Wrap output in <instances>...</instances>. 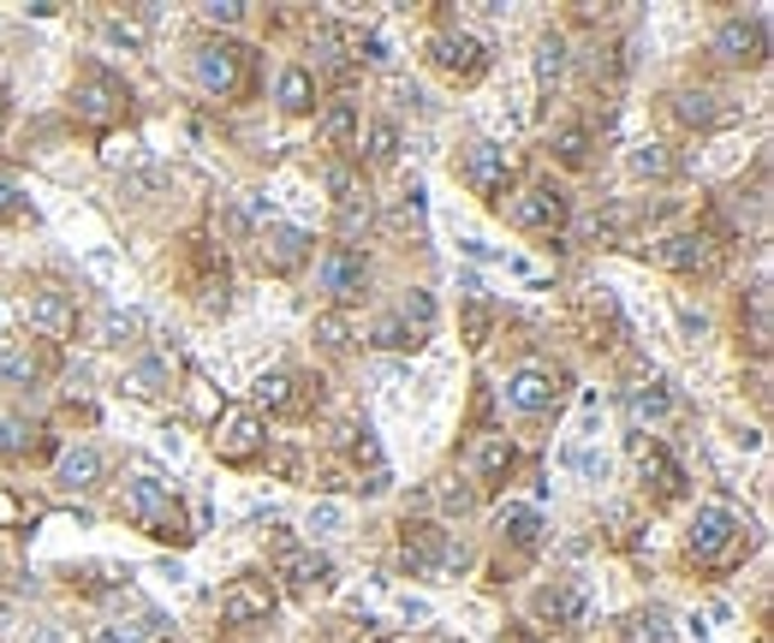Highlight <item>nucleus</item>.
Wrapping results in <instances>:
<instances>
[{
    "instance_id": "obj_7",
    "label": "nucleus",
    "mask_w": 774,
    "mask_h": 643,
    "mask_svg": "<svg viewBox=\"0 0 774 643\" xmlns=\"http://www.w3.org/2000/svg\"><path fill=\"white\" fill-rule=\"evenodd\" d=\"M316 281H322V292H329V299L352 304V299H364V286H370V269H364V256H357V251L334 245V251L316 263Z\"/></svg>"
},
{
    "instance_id": "obj_20",
    "label": "nucleus",
    "mask_w": 774,
    "mask_h": 643,
    "mask_svg": "<svg viewBox=\"0 0 774 643\" xmlns=\"http://www.w3.org/2000/svg\"><path fill=\"white\" fill-rule=\"evenodd\" d=\"M310 256V233L304 227H263V263L268 269H281V274H292Z\"/></svg>"
},
{
    "instance_id": "obj_42",
    "label": "nucleus",
    "mask_w": 774,
    "mask_h": 643,
    "mask_svg": "<svg viewBox=\"0 0 774 643\" xmlns=\"http://www.w3.org/2000/svg\"><path fill=\"white\" fill-rule=\"evenodd\" d=\"M638 637L644 643H674V620H667L662 607H649V614L638 620Z\"/></svg>"
},
{
    "instance_id": "obj_41",
    "label": "nucleus",
    "mask_w": 774,
    "mask_h": 643,
    "mask_svg": "<svg viewBox=\"0 0 774 643\" xmlns=\"http://www.w3.org/2000/svg\"><path fill=\"white\" fill-rule=\"evenodd\" d=\"M555 149H560V162H584V155H590V131H584V126H566L560 137H555Z\"/></svg>"
},
{
    "instance_id": "obj_45",
    "label": "nucleus",
    "mask_w": 774,
    "mask_h": 643,
    "mask_svg": "<svg viewBox=\"0 0 774 643\" xmlns=\"http://www.w3.org/2000/svg\"><path fill=\"white\" fill-rule=\"evenodd\" d=\"M0 215H25V191L12 173H0Z\"/></svg>"
},
{
    "instance_id": "obj_16",
    "label": "nucleus",
    "mask_w": 774,
    "mask_h": 643,
    "mask_svg": "<svg viewBox=\"0 0 774 643\" xmlns=\"http://www.w3.org/2000/svg\"><path fill=\"white\" fill-rule=\"evenodd\" d=\"M429 60H435L441 72H453V78H471L477 66H483V42L464 37V30H441V37L429 42Z\"/></svg>"
},
{
    "instance_id": "obj_46",
    "label": "nucleus",
    "mask_w": 774,
    "mask_h": 643,
    "mask_svg": "<svg viewBox=\"0 0 774 643\" xmlns=\"http://www.w3.org/2000/svg\"><path fill=\"white\" fill-rule=\"evenodd\" d=\"M203 19H209V25H238V19H245V7H238V0H215V7H203Z\"/></svg>"
},
{
    "instance_id": "obj_18",
    "label": "nucleus",
    "mask_w": 774,
    "mask_h": 643,
    "mask_svg": "<svg viewBox=\"0 0 774 643\" xmlns=\"http://www.w3.org/2000/svg\"><path fill=\"white\" fill-rule=\"evenodd\" d=\"M119 388L137 393V399H161L167 388H174V363H167L161 352H144V358H131V363H126Z\"/></svg>"
},
{
    "instance_id": "obj_40",
    "label": "nucleus",
    "mask_w": 774,
    "mask_h": 643,
    "mask_svg": "<svg viewBox=\"0 0 774 643\" xmlns=\"http://www.w3.org/2000/svg\"><path fill=\"white\" fill-rule=\"evenodd\" d=\"M370 340L382 345V352H411V334L400 328V316H382V322L370 328Z\"/></svg>"
},
{
    "instance_id": "obj_13",
    "label": "nucleus",
    "mask_w": 774,
    "mask_h": 643,
    "mask_svg": "<svg viewBox=\"0 0 774 643\" xmlns=\"http://www.w3.org/2000/svg\"><path fill=\"white\" fill-rule=\"evenodd\" d=\"M507 406L525 411V417H542L548 406H555V376L537 370V363H525V370L507 376Z\"/></svg>"
},
{
    "instance_id": "obj_24",
    "label": "nucleus",
    "mask_w": 774,
    "mask_h": 643,
    "mask_svg": "<svg viewBox=\"0 0 774 643\" xmlns=\"http://www.w3.org/2000/svg\"><path fill=\"white\" fill-rule=\"evenodd\" d=\"M501 530H507V543L512 548H542V513L537 507H525V500H507L501 507Z\"/></svg>"
},
{
    "instance_id": "obj_35",
    "label": "nucleus",
    "mask_w": 774,
    "mask_h": 643,
    "mask_svg": "<svg viewBox=\"0 0 774 643\" xmlns=\"http://www.w3.org/2000/svg\"><path fill=\"white\" fill-rule=\"evenodd\" d=\"M310 48H316V60H322V66H346V30H340L334 19H322V25H316Z\"/></svg>"
},
{
    "instance_id": "obj_51",
    "label": "nucleus",
    "mask_w": 774,
    "mask_h": 643,
    "mask_svg": "<svg viewBox=\"0 0 774 643\" xmlns=\"http://www.w3.org/2000/svg\"><path fill=\"white\" fill-rule=\"evenodd\" d=\"M90 643H126V637H119V625H96Z\"/></svg>"
},
{
    "instance_id": "obj_38",
    "label": "nucleus",
    "mask_w": 774,
    "mask_h": 643,
    "mask_svg": "<svg viewBox=\"0 0 774 643\" xmlns=\"http://www.w3.org/2000/svg\"><path fill=\"white\" fill-rule=\"evenodd\" d=\"M370 197H352V203H340V238H346V251H352V238L357 233H370Z\"/></svg>"
},
{
    "instance_id": "obj_25",
    "label": "nucleus",
    "mask_w": 774,
    "mask_h": 643,
    "mask_svg": "<svg viewBox=\"0 0 774 643\" xmlns=\"http://www.w3.org/2000/svg\"><path fill=\"white\" fill-rule=\"evenodd\" d=\"M274 101H281L286 114L316 108V72H310V66H286V72L274 78Z\"/></svg>"
},
{
    "instance_id": "obj_3",
    "label": "nucleus",
    "mask_w": 774,
    "mask_h": 643,
    "mask_svg": "<svg viewBox=\"0 0 774 643\" xmlns=\"http://www.w3.org/2000/svg\"><path fill=\"white\" fill-rule=\"evenodd\" d=\"M738 536H745V518H738L733 507H721V500L697 507V518H692V554H697L703 566L727 561V554L738 548Z\"/></svg>"
},
{
    "instance_id": "obj_12",
    "label": "nucleus",
    "mask_w": 774,
    "mask_h": 643,
    "mask_svg": "<svg viewBox=\"0 0 774 643\" xmlns=\"http://www.w3.org/2000/svg\"><path fill=\"white\" fill-rule=\"evenodd\" d=\"M763 48H768V19H727L715 30V55L721 60H763Z\"/></svg>"
},
{
    "instance_id": "obj_10",
    "label": "nucleus",
    "mask_w": 774,
    "mask_h": 643,
    "mask_svg": "<svg viewBox=\"0 0 774 643\" xmlns=\"http://www.w3.org/2000/svg\"><path fill=\"white\" fill-rule=\"evenodd\" d=\"M464 179H471L477 197H507V179H512V155L507 144H471V155H464Z\"/></svg>"
},
{
    "instance_id": "obj_36",
    "label": "nucleus",
    "mask_w": 774,
    "mask_h": 643,
    "mask_svg": "<svg viewBox=\"0 0 774 643\" xmlns=\"http://www.w3.org/2000/svg\"><path fill=\"white\" fill-rule=\"evenodd\" d=\"M322 137H329V144H352L357 137V108L352 101H334V108L322 114Z\"/></svg>"
},
{
    "instance_id": "obj_47",
    "label": "nucleus",
    "mask_w": 774,
    "mask_h": 643,
    "mask_svg": "<svg viewBox=\"0 0 774 643\" xmlns=\"http://www.w3.org/2000/svg\"><path fill=\"white\" fill-rule=\"evenodd\" d=\"M679 328H685L692 340H703V334H709V316H703V310H692V304H679Z\"/></svg>"
},
{
    "instance_id": "obj_29",
    "label": "nucleus",
    "mask_w": 774,
    "mask_h": 643,
    "mask_svg": "<svg viewBox=\"0 0 774 643\" xmlns=\"http://www.w3.org/2000/svg\"><path fill=\"white\" fill-rule=\"evenodd\" d=\"M304 530H310V543H334V536H346V507H340V500H310Z\"/></svg>"
},
{
    "instance_id": "obj_31",
    "label": "nucleus",
    "mask_w": 774,
    "mask_h": 643,
    "mask_svg": "<svg viewBox=\"0 0 774 643\" xmlns=\"http://www.w3.org/2000/svg\"><path fill=\"white\" fill-rule=\"evenodd\" d=\"M530 72H537L542 90H555V84L566 78V37H542L537 42V60H530Z\"/></svg>"
},
{
    "instance_id": "obj_1",
    "label": "nucleus",
    "mask_w": 774,
    "mask_h": 643,
    "mask_svg": "<svg viewBox=\"0 0 774 643\" xmlns=\"http://www.w3.org/2000/svg\"><path fill=\"white\" fill-rule=\"evenodd\" d=\"M119 507H126V518L137 530L161 536V543H185V536H197L192 525H185V507L174 500V489L155 477H126V489H119Z\"/></svg>"
},
{
    "instance_id": "obj_19",
    "label": "nucleus",
    "mask_w": 774,
    "mask_h": 643,
    "mask_svg": "<svg viewBox=\"0 0 774 643\" xmlns=\"http://www.w3.org/2000/svg\"><path fill=\"white\" fill-rule=\"evenodd\" d=\"M656 263L674 269V274H697L709 263V238L703 233H667V238H656Z\"/></svg>"
},
{
    "instance_id": "obj_30",
    "label": "nucleus",
    "mask_w": 774,
    "mask_h": 643,
    "mask_svg": "<svg viewBox=\"0 0 774 643\" xmlns=\"http://www.w3.org/2000/svg\"><path fill=\"white\" fill-rule=\"evenodd\" d=\"M96 334H101V345H137L144 340V310H108Z\"/></svg>"
},
{
    "instance_id": "obj_44",
    "label": "nucleus",
    "mask_w": 774,
    "mask_h": 643,
    "mask_svg": "<svg viewBox=\"0 0 774 643\" xmlns=\"http://www.w3.org/2000/svg\"><path fill=\"white\" fill-rule=\"evenodd\" d=\"M316 340L329 345V352H340V345L352 340V334H346V316H334V310H329V316H316Z\"/></svg>"
},
{
    "instance_id": "obj_11",
    "label": "nucleus",
    "mask_w": 774,
    "mask_h": 643,
    "mask_svg": "<svg viewBox=\"0 0 774 643\" xmlns=\"http://www.w3.org/2000/svg\"><path fill=\"white\" fill-rule=\"evenodd\" d=\"M584 614H590V590H584V578H555L548 590H537V620L578 625Z\"/></svg>"
},
{
    "instance_id": "obj_6",
    "label": "nucleus",
    "mask_w": 774,
    "mask_h": 643,
    "mask_svg": "<svg viewBox=\"0 0 774 643\" xmlns=\"http://www.w3.org/2000/svg\"><path fill=\"white\" fill-rule=\"evenodd\" d=\"M238 66H245V48H233V42H203L197 55H192V78H197L209 96H233V90H238Z\"/></svg>"
},
{
    "instance_id": "obj_43",
    "label": "nucleus",
    "mask_w": 774,
    "mask_h": 643,
    "mask_svg": "<svg viewBox=\"0 0 774 643\" xmlns=\"http://www.w3.org/2000/svg\"><path fill=\"white\" fill-rule=\"evenodd\" d=\"M477 507V489H464V483H447L441 489V513H453V518H464Z\"/></svg>"
},
{
    "instance_id": "obj_39",
    "label": "nucleus",
    "mask_w": 774,
    "mask_h": 643,
    "mask_svg": "<svg viewBox=\"0 0 774 643\" xmlns=\"http://www.w3.org/2000/svg\"><path fill=\"white\" fill-rule=\"evenodd\" d=\"M119 191H126V197H155V191H167V167H137L119 179Z\"/></svg>"
},
{
    "instance_id": "obj_14",
    "label": "nucleus",
    "mask_w": 774,
    "mask_h": 643,
    "mask_svg": "<svg viewBox=\"0 0 774 643\" xmlns=\"http://www.w3.org/2000/svg\"><path fill=\"white\" fill-rule=\"evenodd\" d=\"M256 447H263V423H256V411H227L215 423V454L221 459L238 465V459H251Z\"/></svg>"
},
{
    "instance_id": "obj_48",
    "label": "nucleus",
    "mask_w": 774,
    "mask_h": 643,
    "mask_svg": "<svg viewBox=\"0 0 774 643\" xmlns=\"http://www.w3.org/2000/svg\"><path fill=\"white\" fill-rule=\"evenodd\" d=\"M578 471L590 483H608V454H578Z\"/></svg>"
},
{
    "instance_id": "obj_23",
    "label": "nucleus",
    "mask_w": 774,
    "mask_h": 643,
    "mask_svg": "<svg viewBox=\"0 0 774 643\" xmlns=\"http://www.w3.org/2000/svg\"><path fill=\"white\" fill-rule=\"evenodd\" d=\"M60 489L66 495H84V489H96V483H101V454H96V447H72V454H66L60 459Z\"/></svg>"
},
{
    "instance_id": "obj_17",
    "label": "nucleus",
    "mask_w": 774,
    "mask_h": 643,
    "mask_svg": "<svg viewBox=\"0 0 774 643\" xmlns=\"http://www.w3.org/2000/svg\"><path fill=\"white\" fill-rule=\"evenodd\" d=\"M631 447H638V477H644V489H656L662 500H674V495L685 489V471H679V465L662 454L656 441H644V436H638Z\"/></svg>"
},
{
    "instance_id": "obj_22",
    "label": "nucleus",
    "mask_w": 774,
    "mask_h": 643,
    "mask_svg": "<svg viewBox=\"0 0 774 643\" xmlns=\"http://www.w3.org/2000/svg\"><path fill=\"white\" fill-rule=\"evenodd\" d=\"M256 406L263 411H304V393H298V376L292 370H268V376H256Z\"/></svg>"
},
{
    "instance_id": "obj_26",
    "label": "nucleus",
    "mask_w": 774,
    "mask_h": 643,
    "mask_svg": "<svg viewBox=\"0 0 774 643\" xmlns=\"http://www.w3.org/2000/svg\"><path fill=\"white\" fill-rule=\"evenodd\" d=\"M435 316H441V310H435V299H429L423 286H411L400 299V328L411 334V345H423L429 334H435Z\"/></svg>"
},
{
    "instance_id": "obj_33",
    "label": "nucleus",
    "mask_w": 774,
    "mask_h": 643,
    "mask_svg": "<svg viewBox=\"0 0 774 643\" xmlns=\"http://www.w3.org/2000/svg\"><path fill=\"white\" fill-rule=\"evenodd\" d=\"M37 381V358L19 345H0V388H30Z\"/></svg>"
},
{
    "instance_id": "obj_27",
    "label": "nucleus",
    "mask_w": 774,
    "mask_h": 643,
    "mask_svg": "<svg viewBox=\"0 0 774 643\" xmlns=\"http://www.w3.org/2000/svg\"><path fill=\"white\" fill-rule=\"evenodd\" d=\"M512 465H519V447H512L507 436H483L477 441V459H471V471L483 477V483H501Z\"/></svg>"
},
{
    "instance_id": "obj_15",
    "label": "nucleus",
    "mask_w": 774,
    "mask_h": 643,
    "mask_svg": "<svg viewBox=\"0 0 774 643\" xmlns=\"http://www.w3.org/2000/svg\"><path fill=\"white\" fill-rule=\"evenodd\" d=\"M25 316H30V328H37V334H48V340H66V334H72V299H66V292H55V286L30 292V299H25Z\"/></svg>"
},
{
    "instance_id": "obj_2",
    "label": "nucleus",
    "mask_w": 774,
    "mask_h": 643,
    "mask_svg": "<svg viewBox=\"0 0 774 643\" xmlns=\"http://www.w3.org/2000/svg\"><path fill=\"white\" fill-rule=\"evenodd\" d=\"M400 554L411 572H429V578H459V572L471 566V548H464L453 530H435V525H405Z\"/></svg>"
},
{
    "instance_id": "obj_37",
    "label": "nucleus",
    "mask_w": 774,
    "mask_h": 643,
    "mask_svg": "<svg viewBox=\"0 0 774 643\" xmlns=\"http://www.w3.org/2000/svg\"><path fill=\"white\" fill-rule=\"evenodd\" d=\"M30 441H37V429L19 411H0V454H30Z\"/></svg>"
},
{
    "instance_id": "obj_34",
    "label": "nucleus",
    "mask_w": 774,
    "mask_h": 643,
    "mask_svg": "<svg viewBox=\"0 0 774 643\" xmlns=\"http://www.w3.org/2000/svg\"><path fill=\"white\" fill-rule=\"evenodd\" d=\"M364 155L375 167H388L393 155H400V126H393V119H375V126L364 131Z\"/></svg>"
},
{
    "instance_id": "obj_28",
    "label": "nucleus",
    "mask_w": 774,
    "mask_h": 643,
    "mask_svg": "<svg viewBox=\"0 0 774 643\" xmlns=\"http://www.w3.org/2000/svg\"><path fill=\"white\" fill-rule=\"evenodd\" d=\"M674 114L685 119V126H697V131H709V126H721V119H727V108H721L715 90H679V96H674Z\"/></svg>"
},
{
    "instance_id": "obj_32",
    "label": "nucleus",
    "mask_w": 774,
    "mask_h": 643,
    "mask_svg": "<svg viewBox=\"0 0 774 643\" xmlns=\"http://www.w3.org/2000/svg\"><path fill=\"white\" fill-rule=\"evenodd\" d=\"M626 167H631V179H667V173H674V155H667V144H638L626 155Z\"/></svg>"
},
{
    "instance_id": "obj_5",
    "label": "nucleus",
    "mask_w": 774,
    "mask_h": 643,
    "mask_svg": "<svg viewBox=\"0 0 774 643\" xmlns=\"http://www.w3.org/2000/svg\"><path fill=\"white\" fill-rule=\"evenodd\" d=\"M274 614V590L263 578H238L221 590V625H233V632H245V625H268Z\"/></svg>"
},
{
    "instance_id": "obj_50",
    "label": "nucleus",
    "mask_w": 774,
    "mask_h": 643,
    "mask_svg": "<svg viewBox=\"0 0 774 643\" xmlns=\"http://www.w3.org/2000/svg\"><path fill=\"white\" fill-rule=\"evenodd\" d=\"M405 620H429V602H418V596H405V607H400Z\"/></svg>"
},
{
    "instance_id": "obj_8",
    "label": "nucleus",
    "mask_w": 774,
    "mask_h": 643,
    "mask_svg": "<svg viewBox=\"0 0 774 643\" xmlns=\"http://www.w3.org/2000/svg\"><path fill=\"white\" fill-rule=\"evenodd\" d=\"M274 572L292 584V590H329L334 584V566H329V554H316V548H298L292 536H281V548H274Z\"/></svg>"
},
{
    "instance_id": "obj_4",
    "label": "nucleus",
    "mask_w": 774,
    "mask_h": 643,
    "mask_svg": "<svg viewBox=\"0 0 774 643\" xmlns=\"http://www.w3.org/2000/svg\"><path fill=\"white\" fill-rule=\"evenodd\" d=\"M507 221H512L519 233H555L560 221H566V191H560V185H548V179L525 185L519 197L507 203Z\"/></svg>"
},
{
    "instance_id": "obj_49",
    "label": "nucleus",
    "mask_w": 774,
    "mask_h": 643,
    "mask_svg": "<svg viewBox=\"0 0 774 643\" xmlns=\"http://www.w3.org/2000/svg\"><path fill=\"white\" fill-rule=\"evenodd\" d=\"M108 42H126V48H137V42H144V30H137V25H126V19H114V25H108Z\"/></svg>"
},
{
    "instance_id": "obj_21",
    "label": "nucleus",
    "mask_w": 774,
    "mask_h": 643,
    "mask_svg": "<svg viewBox=\"0 0 774 643\" xmlns=\"http://www.w3.org/2000/svg\"><path fill=\"white\" fill-rule=\"evenodd\" d=\"M626 411L638 417V423H667V417H674V388H667V381L656 376V381H638V388H626Z\"/></svg>"
},
{
    "instance_id": "obj_9",
    "label": "nucleus",
    "mask_w": 774,
    "mask_h": 643,
    "mask_svg": "<svg viewBox=\"0 0 774 643\" xmlns=\"http://www.w3.org/2000/svg\"><path fill=\"white\" fill-rule=\"evenodd\" d=\"M126 84H119L114 72H101V66H90V72H84L78 78V90H72V108L84 114V119H96V126H101V119H114L119 108H126Z\"/></svg>"
}]
</instances>
